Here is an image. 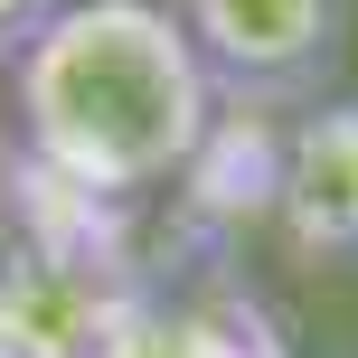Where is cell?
<instances>
[{
	"mask_svg": "<svg viewBox=\"0 0 358 358\" xmlns=\"http://www.w3.org/2000/svg\"><path fill=\"white\" fill-rule=\"evenodd\" d=\"M217 104L170 0H57L10 48V151L113 208L161 198Z\"/></svg>",
	"mask_w": 358,
	"mask_h": 358,
	"instance_id": "1",
	"label": "cell"
},
{
	"mask_svg": "<svg viewBox=\"0 0 358 358\" xmlns=\"http://www.w3.org/2000/svg\"><path fill=\"white\" fill-rule=\"evenodd\" d=\"M273 161H283V113L264 104H217L208 142L189 151V170L170 179L179 189V217L208 255H227L245 227L273 217Z\"/></svg>",
	"mask_w": 358,
	"mask_h": 358,
	"instance_id": "5",
	"label": "cell"
},
{
	"mask_svg": "<svg viewBox=\"0 0 358 358\" xmlns=\"http://www.w3.org/2000/svg\"><path fill=\"white\" fill-rule=\"evenodd\" d=\"M264 227L311 273L358 264V94H311V104L283 113V161H273Z\"/></svg>",
	"mask_w": 358,
	"mask_h": 358,
	"instance_id": "3",
	"label": "cell"
},
{
	"mask_svg": "<svg viewBox=\"0 0 358 358\" xmlns=\"http://www.w3.org/2000/svg\"><path fill=\"white\" fill-rule=\"evenodd\" d=\"M170 10L198 66L217 76V94L264 113L311 104L349 48V0H170Z\"/></svg>",
	"mask_w": 358,
	"mask_h": 358,
	"instance_id": "2",
	"label": "cell"
},
{
	"mask_svg": "<svg viewBox=\"0 0 358 358\" xmlns=\"http://www.w3.org/2000/svg\"><path fill=\"white\" fill-rule=\"evenodd\" d=\"M48 10H57V0H0V57H10V48H19V38H29Z\"/></svg>",
	"mask_w": 358,
	"mask_h": 358,
	"instance_id": "6",
	"label": "cell"
},
{
	"mask_svg": "<svg viewBox=\"0 0 358 358\" xmlns=\"http://www.w3.org/2000/svg\"><path fill=\"white\" fill-rule=\"evenodd\" d=\"M104 358H292V349L283 321L236 273H198V283H151L132 321L104 340Z\"/></svg>",
	"mask_w": 358,
	"mask_h": 358,
	"instance_id": "4",
	"label": "cell"
}]
</instances>
